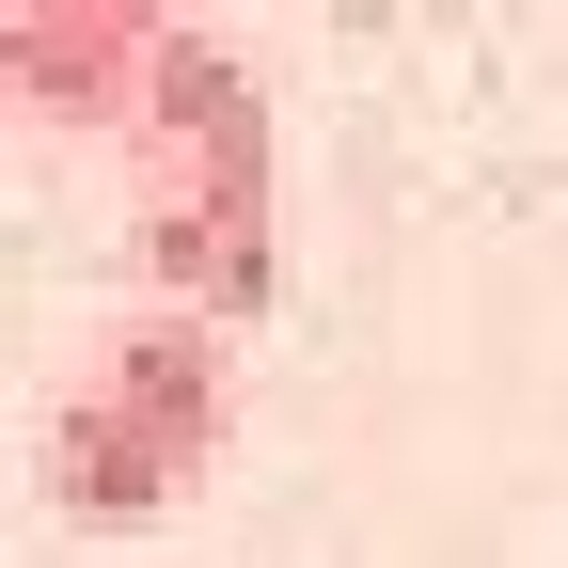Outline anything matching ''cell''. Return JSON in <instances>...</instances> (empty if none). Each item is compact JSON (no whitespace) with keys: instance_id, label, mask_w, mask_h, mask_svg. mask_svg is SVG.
Wrapping results in <instances>:
<instances>
[{"instance_id":"7a4b0ae2","label":"cell","mask_w":568,"mask_h":568,"mask_svg":"<svg viewBox=\"0 0 568 568\" xmlns=\"http://www.w3.org/2000/svg\"><path fill=\"white\" fill-rule=\"evenodd\" d=\"M222 426H237V347L205 316H174V301H142L48 395V506L63 521H159L222 458Z\"/></svg>"},{"instance_id":"6da1fadb","label":"cell","mask_w":568,"mask_h":568,"mask_svg":"<svg viewBox=\"0 0 568 568\" xmlns=\"http://www.w3.org/2000/svg\"><path fill=\"white\" fill-rule=\"evenodd\" d=\"M142 253H159L174 316H253L268 301V80L222 48V32H159L142 63Z\"/></svg>"},{"instance_id":"3957f363","label":"cell","mask_w":568,"mask_h":568,"mask_svg":"<svg viewBox=\"0 0 568 568\" xmlns=\"http://www.w3.org/2000/svg\"><path fill=\"white\" fill-rule=\"evenodd\" d=\"M159 32L174 17H142V0H17V17H0V95L48 111V126H126Z\"/></svg>"}]
</instances>
